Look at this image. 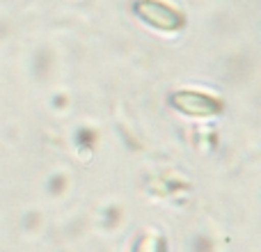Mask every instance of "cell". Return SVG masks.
<instances>
[{
  "mask_svg": "<svg viewBox=\"0 0 261 252\" xmlns=\"http://www.w3.org/2000/svg\"><path fill=\"white\" fill-rule=\"evenodd\" d=\"M172 106L184 115H193V117H211L222 110V104L211 94H202V92H176L172 96Z\"/></svg>",
  "mask_w": 261,
  "mask_h": 252,
  "instance_id": "obj_2",
  "label": "cell"
},
{
  "mask_svg": "<svg viewBox=\"0 0 261 252\" xmlns=\"http://www.w3.org/2000/svg\"><path fill=\"white\" fill-rule=\"evenodd\" d=\"M135 14L142 18L144 23L158 28V30H179L184 28V16L170 5L161 3V0H138L135 3Z\"/></svg>",
  "mask_w": 261,
  "mask_h": 252,
  "instance_id": "obj_1",
  "label": "cell"
}]
</instances>
